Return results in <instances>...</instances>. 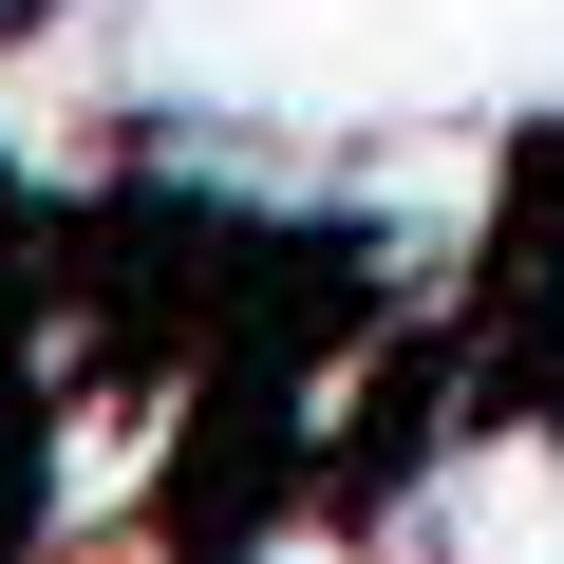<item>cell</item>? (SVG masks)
Returning <instances> with one entry per match:
<instances>
[]
</instances>
